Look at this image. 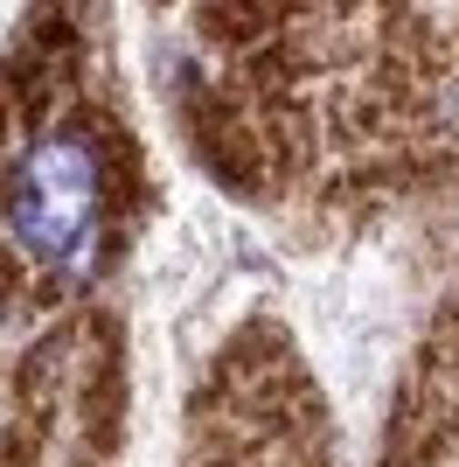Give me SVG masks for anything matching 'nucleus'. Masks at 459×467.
Returning a JSON list of instances; mask_svg holds the SVG:
<instances>
[{
    "instance_id": "nucleus-1",
    "label": "nucleus",
    "mask_w": 459,
    "mask_h": 467,
    "mask_svg": "<svg viewBox=\"0 0 459 467\" xmlns=\"http://www.w3.org/2000/svg\"><path fill=\"white\" fill-rule=\"evenodd\" d=\"M97 231H105V154L91 133L56 126L7 175V237L76 286L97 265Z\"/></svg>"
}]
</instances>
